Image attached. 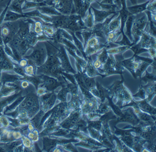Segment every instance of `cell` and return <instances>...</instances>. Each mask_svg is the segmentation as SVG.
I'll use <instances>...</instances> for the list:
<instances>
[{
	"label": "cell",
	"mask_w": 156,
	"mask_h": 152,
	"mask_svg": "<svg viewBox=\"0 0 156 152\" xmlns=\"http://www.w3.org/2000/svg\"><path fill=\"white\" fill-rule=\"evenodd\" d=\"M134 16H129L128 17L126 21L125 24V25H126V35L127 38L130 41H132V36L131 35V29L132 27V24L134 21Z\"/></svg>",
	"instance_id": "cell-9"
},
{
	"label": "cell",
	"mask_w": 156,
	"mask_h": 152,
	"mask_svg": "<svg viewBox=\"0 0 156 152\" xmlns=\"http://www.w3.org/2000/svg\"><path fill=\"white\" fill-rule=\"evenodd\" d=\"M83 22L86 29H91L95 25L94 15L91 11H89L87 16L83 20Z\"/></svg>",
	"instance_id": "cell-7"
},
{
	"label": "cell",
	"mask_w": 156,
	"mask_h": 152,
	"mask_svg": "<svg viewBox=\"0 0 156 152\" xmlns=\"http://www.w3.org/2000/svg\"><path fill=\"white\" fill-rule=\"evenodd\" d=\"M128 46H121L120 47H117V48H114L113 49H110L108 51V52L110 54H117V53H120L121 52H123L124 50L126 49H127Z\"/></svg>",
	"instance_id": "cell-10"
},
{
	"label": "cell",
	"mask_w": 156,
	"mask_h": 152,
	"mask_svg": "<svg viewBox=\"0 0 156 152\" xmlns=\"http://www.w3.org/2000/svg\"><path fill=\"white\" fill-rule=\"evenodd\" d=\"M120 34V30L117 32H110L107 33L105 35V39L107 44H108L116 42Z\"/></svg>",
	"instance_id": "cell-8"
},
{
	"label": "cell",
	"mask_w": 156,
	"mask_h": 152,
	"mask_svg": "<svg viewBox=\"0 0 156 152\" xmlns=\"http://www.w3.org/2000/svg\"><path fill=\"white\" fill-rule=\"evenodd\" d=\"M104 24V32L105 34L110 32H117L120 31L121 28V20L120 16L115 18L112 20H106Z\"/></svg>",
	"instance_id": "cell-3"
},
{
	"label": "cell",
	"mask_w": 156,
	"mask_h": 152,
	"mask_svg": "<svg viewBox=\"0 0 156 152\" xmlns=\"http://www.w3.org/2000/svg\"><path fill=\"white\" fill-rule=\"evenodd\" d=\"M95 23H100L106 19L111 13L106 11H98L94 9Z\"/></svg>",
	"instance_id": "cell-6"
},
{
	"label": "cell",
	"mask_w": 156,
	"mask_h": 152,
	"mask_svg": "<svg viewBox=\"0 0 156 152\" xmlns=\"http://www.w3.org/2000/svg\"><path fill=\"white\" fill-rule=\"evenodd\" d=\"M85 52L88 54H93L97 52L103 46L101 43L100 38L95 36L89 37L85 43Z\"/></svg>",
	"instance_id": "cell-2"
},
{
	"label": "cell",
	"mask_w": 156,
	"mask_h": 152,
	"mask_svg": "<svg viewBox=\"0 0 156 152\" xmlns=\"http://www.w3.org/2000/svg\"><path fill=\"white\" fill-rule=\"evenodd\" d=\"M75 9L77 15L84 17L89 8L90 2L87 0H74Z\"/></svg>",
	"instance_id": "cell-5"
},
{
	"label": "cell",
	"mask_w": 156,
	"mask_h": 152,
	"mask_svg": "<svg viewBox=\"0 0 156 152\" xmlns=\"http://www.w3.org/2000/svg\"><path fill=\"white\" fill-rule=\"evenodd\" d=\"M147 1H151V0H147Z\"/></svg>",
	"instance_id": "cell-13"
},
{
	"label": "cell",
	"mask_w": 156,
	"mask_h": 152,
	"mask_svg": "<svg viewBox=\"0 0 156 152\" xmlns=\"http://www.w3.org/2000/svg\"><path fill=\"white\" fill-rule=\"evenodd\" d=\"M155 5H156V1H155V0H154L152 2L148 3L146 8L148 10L151 12L152 13H155V11H156Z\"/></svg>",
	"instance_id": "cell-12"
},
{
	"label": "cell",
	"mask_w": 156,
	"mask_h": 152,
	"mask_svg": "<svg viewBox=\"0 0 156 152\" xmlns=\"http://www.w3.org/2000/svg\"><path fill=\"white\" fill-rule=\"evenodd\" d=\"M147 24V20L145 16L133 21L131 29V35L135 43L139 40L141 35L145 32Z\"/></svg>",
	"instance_id": "cell-1"
},
{
	"label": "cell",
	"mask_w": 156,
	"mask_h": 152,
	"mask_svg": "<svg viewBox=\"0 0 156 152\" xmlns=\"http://www.w3.org/2000/svg\"><path fill=\"white\" fill-rule=\"evenodd\" d=\"M146 9L145 7L143 6H140V7H135V8H128L130 12L133 13V14H136V13H138L142 12Z\"/></svg>",
	"instance_id": "cell-11"
},
{
	"label": "cell",
	"mask_w": 156,
	"mask_h": 152,
	"mask_svg": "<svg viewBox=\"0 0 156 152\" xmlns=\"http://www.w3.org/2000/svg\"><path fill=\"white\" fill-rule=\"evenodd\" d=\"M139 44L141 47L144 48H155L156 45V38L149 33L145 31L140 38Z\"/></svg>",
	"instance_id": "cell-4"
}]
</instances>
